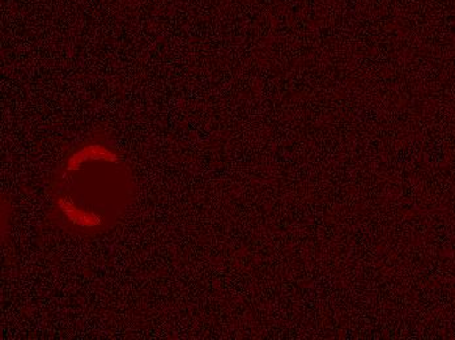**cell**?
Segmentation results:
<instances>
[{
    "instance_id": "1",
    "label": "cell",
    "mask_w": 455,
    "mask_h": 340,
    "mask_svg": "<svg viewBox=\"0 0 455 340\" xmlns=\"http://www.w3.org/2000/svg\"><path fill=\"white\" fill-rule=\"evenodd\" d=\"M60 182H79L88 190L49 189L47 223L75 237L94 239L112 231L134 199L132 170L105 130L68 146L49 184Z\"/></svg>"
}]
</instances>
